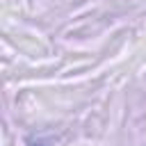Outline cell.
<instances>
[{"mask_svg": "<svg viewBox=\"0 0 146 146\" xmlns=\"http://www.w3.org/2000/svg\"><path fill=\"white\" fill-rule=\"evenodd\" d=\"M32 146H41V144H32Z\"/></svg>", "mask_w": 146, "mask_h": 146, "instance_id": "obj_1", "label": "cell"}]
</instances>
